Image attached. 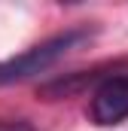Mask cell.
I'll use <instances>...</instances> for the list:
<instances>
[{"instance_id":"obj_2","label":"cell","mask_w":128,"mask_h":131,"mask_svg":"<svg viewBox=\"0 0 128 131\" xmlns=\"http://www.w3.org/2000/svg\"><path fill=\"white\" fill-rule=\"evenodd\" d=\"M92 122L95 125H116L128 119V76H107L92 92Z\"/></svg>"},{"instance_id":"obj_1","label":"cell","mask_w":128,"mask_h":131,"mask_svg":"<svg viewBox=\"0 0 128 131\" xmlns=\"http://www.w3.org/2000/svg\"><path fill=\"white\" fill-rule=\"evenodd\" d=\"M89 40H92V31L89 28H70V31L55 34V37L31 46L22 55H12V58L0 61V85H12V82L31 79L37 73H46L49 67H55L61 58H67L70 52H76Z\"/></svg>"},{"instance_id":"obj_3","label":"cell","mask_w":128,"mask_h":131,"mask_svg":"<svg viewBox=\"0 0 128 131\" xmlns=\"http://www.w3.org/2000/svg\"><path fill=\"white\" fill-rule=\"evenodd\" d=\"M0 131H34V128L25 122H6V125H0Z\"/></svg>"}]
</instances>
